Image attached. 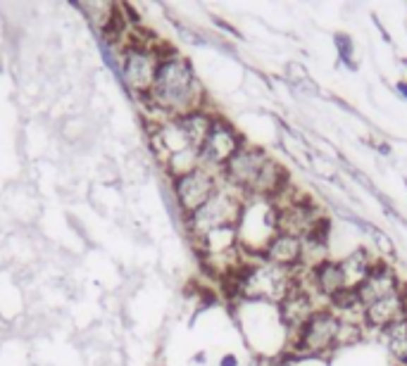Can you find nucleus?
<instances>
[{"label":"nucleus","mask_w":407,"mask_h":366,"mask_svg":"<svg viewBox=\"0 0 407 366\" xmlns=\"http://www.w3.org/2000/svg\"><path fill=\"white\" fill-rule=\"evenodd\" d=\"M198 95H200V83L195 79L190 64L183 57H167L160 60L157 67L155 83L150 88V98L160 110L169 114H188L195 112L198 107Z\"/></svg>","instance_id":"obj_1"},{"label":"nucleus","mask_w":407,"mask_h":366,"mask_svg":"<svg viewBox=\"0 0 407 366\" xmlns=\"http://www.w3.org/2000/svg\"><path fill=\"white\" fill-rule=\"evenodd\" d=\"M231 279L233 293L248 300H269V303H281L296 286V274L284 272L279 267H272L267 262L260 264H241L233 272L226 274Z\"/></svg>","instance_id":"obj_2"},{"label":"nucleus","mask_w":407,"mask_h":366,"mask_svg":"<svg viewBox=\"0 0 407 366\" xmlns=\"http://www.w3.org/2000/svg\"><path fill=\"white\" fill-rule=\"evenodd\" d=\"M243 207L245 205L241 202V193H236L233 188H217V193H214L195 214L188 216L190 231H193L200 240L202 236L212 233V231L217 228L238 226Z\"/></svg>","instance_id":"obj_3"},{"label":"nucleus","mask_w":407,"mask_h":366,"mask_svg":"<svg viewBox=\"0 0 407 366\" xmlns=\"http://www.w3.org/2000/svg\"><path fill=\"white\" fill-rule=\"evenodd\" d=\"M341 317L332 312L329 307L317 310L312 317L308 319V324L296 333L293 350L300 355L320 357L327 355L339 348V333H341Z\"/></svg>","instance_id":"obj_4"},{"label":"nucleus","mask_w":407,"mask_h":366,"mask_svg":"<svg viewBox=\"0 0 407 366\" xmlns=\"http://www.w3.org/2000/svg\"><path fill=\"white\" fill-rule=\"evenodd\" d=\"M245 145V140L241 138V133L229 124L226 119L214 117L212 128H209L205 143L200 147V166L205 169H224L226 162L231 159L241 147Z\"/></svg>","instance_id":"obj_5"},{"label":"nucleus","mask_w":407,"mask_h":366,"mask_svg":"<svg viewBox=\"0 0 407 366\" xmlns=\"http://www.w3.org/2000/svg\"><path fill=\"white\" fill-rule=\"evenodd\" d=\"M269 155L262 150V147H253V145H243L241 150L226 162V166L221 169V176L229 188H233L241 195L250 197L253 188H255L260 171L267 164Z\"/></svg>","instance_id":"obj_6"},{"label":"nucleus","mask_w":407,"mask_h":366,"mask_svg":"<svg viewBox=\"0 0 407 366\" xmlns=\"http://www.w3.org/2000/svg\"><path fill=\"white\" fill-rule=\"evenodd\" d=\"M274 205V202H272ZM322 214L308 197H288L286 202L274 205V228L277 233L296 236V238H308L320 224Z\"/></svg>","instance_id":"obj_7"},{"label":"nucleus","mask_w":407,"mask_h":366,"mask_svg":"<svg viewBox=\"0 0 407 366\" xmlns=\"http://www.w3.org/2000/svg\"><path fill=\"white\" fill-rule=\"evenodd\" d=\"M217 188H219L217 176L209 169H205V166H198L195 171L183 174L174 181L176 200H179V207L183 209L186 216L195 214V212L217 193Z\"/></svg>","instance_id":"obj_8"},{"label":"nucleus","mask_w":407,"mask_h":366,"mask_svg":"<svg viewBox=\"0 0 407 366\" xmlns=\"http://www.w3.org/2000/svg\"><path fill=\"white\" fill-rule=\"evenodd\" d=\"M315 312H317V305H315L312 288L303 286L300 281L296 279V286L291 288L288 295L279 303V319H281V324L288 331L298 333Z\"/></svg>","instance_id":"obj_9"},{"label":"nucleus","mask_w":407,"mask_h":366,"mask_svg":"<svg viewBox=\"0 0 407 366\" xmlns=\"http://www.w3.org/2000/svg\"><path fill=\"white\" fill-rule=\"evenodd\" d=\"M260 260L272 267H279L284 272H300L303 267V240L296 236L274 233L260 250Z\"/></svg>","instance_id":"obj_10"},{"label":"nucleus","mask_w":407,"mask_h":366,"mask_svg":"<svg viewBox=\"0 0 407 366\" xmlns=\"http://www.w3.org/2000/svg\"><path fill=\"white\" fill-rule=\"evenodd\" d=\"M157 67H160V60L157 55L148 48H129L124 55V79L133 88V91L150 93L152 83H155Z\"/></svg>","instance_id":"obj_11"},{"label":"nucleus","mask_w":407,"mask_h":366,"mask_svg":"<svg viewBox=\"0 0 407 366\" xmlns=\"http://www.w3.org/2000/svg\"><path fill=\"white\" fill-rule=\"evenodd\" d=\"M400 288L403 286H400V281H398V274L393 272L389 264H384V262H374L372 272L367 274V279L362 281L355 291H358L362 310H365L367 305L377 303L381 298H389V295L400 293Z\"/></svg>","instance_id":"obj_12"},{"label":"nucleus","mask_w":407,"mask_h":366,"mask_svg":"<svg viewBox=\"0 0 407 366\" xmlns=\"http://www.w3.org/2000/svg\"><path fill=\"white\" fill-rule=\"evenodd\" d=\"M407 317V291L400 288V293L389 295V298H381L377 303L367 305L362 310V324L370 326L374 331H384L391 324Z\"/></svg>","instance_id":"obj_13"},{"label":"nucleus","mask_w":407,"mask_h":366,"mask_svg":"<svg viewBox=\"0 0 407 366\" xmlns=\"http://www.w3.org/2000/svg\"><path fill=\"white\" fill-rule=\"evenodd\" d=\"M308 276H310L312 293L322 295V298L327 300H332L334 295L346 291V279H343V272H341V262L336 260H327L322 262V264H317L315 269H310Z\"/></svg>","instance_id":"obj_14"},{"label":"nucleus","mask_w":407,"mask_h":366,"mask_svg":"<svg viewBox=\"0 0 407 366\" xmlns=\"http://www.w3.org/2000/svg\"><path fill=\"white\" fill-rule=\"evenodd\" d=\"M374 262H372V255L370 250L365 248H358L355 252H351L346 260H341V272H343V279H346V288H358L362 281L367 279V274L372 272Z\"/></svg>","instance_id":"obj_15"},{"label":"nucleus","mask_w":407,"mask_h":366,"mask_svg":"<svg viewBox=\"0 0 407 366\" xmlns=\"http://www.w3.org/2000/svg\"><path fill=\"white\" fill-rule=\"evenodd\" d=\"M179 121V126L183 128V133H186L188 143L195 147V150H200L202 143H205L209 128H212V121L214 117H209V114L195 110V112H188V114H181V117H176Z\"/></svg>","instance_id":"obj_16"},{"label":"nucleus","mask_w":407,"mask_h":366,"mask_svg":"<svg viewBox=\"0 0 407 366\" xmlns=\"http://www.w3.org/2000/svg\"><path fill=\"white\" fill-rule=\"evenodd\" d=\"M381 336H384V343L393 355V359H396L400 366L407 364V317L391 324L389 329H384Z\"/></svg>","instance_id":"obj_17"},{"label":"nucleus","mask_w":407,"mask_h":366,"mask_svg":"<svg viewBox=\"0 0 407 366\" xmlns=\"http://www.w3.org/2000/svg\"><path fill=\"white\" fill-rule=\"evenodd\" d=\"M372 233H374V243H377V245H379L381 252H389V255H391V252H393V243H391V238H386V236L381 233V231H377V228H374Z\"/></svg>","instance_id":"obj_18"},{"label":"nucleus","mask_w":407,"mask_h":366,"mask_svg":"<svg viewBox=\"0 0 407 366\" xmlns=\"http://www.w3.org/2000/svg\"><path fill=\"white\" fill-rule=\"evenodd\" d=\"M221 366H238V359L229 355V357H224V362H221Z\"/></svg>","instance_id":"obj_19"},{"label":"nucleus","mask_w":407,"mask_h":366,"mask_svg":"<svg viewBox=\"0 0 407 366\" xmlns=\"http://www.w3.org/2000/svg\"><path fill=\"white\" fill-rule=\"evenodd\" d=\"M400 91H403V93H407V86H405V83H400Z\"/></svg>","instance_id":"obj_20"},{"label":"nucleus","mask_w":407,"mask_h":366,"mask_svg":"<svg viewBox=\"0 0 407 366\" xmlns=\"http://www.w3.org/2000/svg\"><path fill=\"white\" fill-rule=\"evenodd\" d=\"M403 366H407V364H403Z\"/></svg>","instance_id":"obj_21"}]
</instances>
